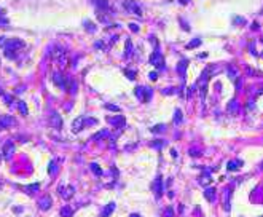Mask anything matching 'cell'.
Here are the masks:
<instances>
[{
	"mask_svg": "<svg viewBox=\"0 0 263 217\" xmlns=\"http://www.w3.org/2000/svg\"><path fill=\"white\" fill-rule=\"evenodd\" d=\"M6 40H8V38H6V37H0V46H2V48H3V46H5Z\"/></svg>",
	"mask_w": 263,
	"mask_h": 217,
	"instance_id": "7dc6e473",
	"label": "cell"
},
{
	"mask_svg": "<svg viewBox=\"0 0 263 217\" xmlns=\"http://www.w3.org/2000/svg\"><path fill=\"white\" fill-rule=\"evenodd\" d=\"M50 123H51V128H54V129H61V128H62V117L56 112V110H53V112H51V115H50Z\"/></svg>",
	"mask_w": 263,
	"mask_h": 217,
	"instance_id": "5b68a950",
	"label": "cell"
},
{
	"mask_svg": "<svg viewBox=\"0 0 263 217\" xmlns=\"http://www.w3.org/2000/svg\"><path fill=\"white\" fill-rule=\"evenodd\" d=\"M148 77H150V80H152V81H156V78H158V74H156V72H150V74H148Z\"/></svg>",
	"mask_w": 263,
	"mask_h": 217,
	"instance_id": "7bdbcfd3",
	"label": "cell"
},
{
	"mask_svg": "<svg viewBox=\"0 0 263 217\" xmlns=\"http://www.w3.org/2000/svg\"><path fill=\"white\" fill-rule=\"evenodd\" d=\"M190 155H191V156H198V155H199V152L196 150V149H191V150H190Z\"/></svg>",
	"mask_w": 263,
	"mask_h": 217,
	"instance_id": "c3c4849f",
	"label": "cell"
},
{
	"mask_svg": "<svg viewBox=\"0 0 263 217\" xmlns=\"http://www.w3.org/2000/svg\"><path fill=\"white\" fill-rule=\"evenodd\" d=\"M83 128H85V117H78L77 120H73V123H72V129H73V133L81 131Z\"/></svg>",
	"mask_w": 263,
	"mask_h": 217,
	"instance_id": "2e32d148",
	"label": "cell"
},
{
	"mask_svg": "<svg viewBox=\"0 0 263 217\" xmlns=\"http://www.w3.org/2000/svg\"><path fill=\"white\" fill-rule=\"evenodd\" d=\"M150 64L156 66L158 69H161V67H163V56H161L160 51H155V53L150 56Z\"/></svg>",
	"mask_w": 263,
	"mask_h": 217,
	"instance_id": "9c48e42d",
	"label": "cell"
},
{
	"mask_svg": "<svg viewBox=\"0 0 263 217\" xmlns=\"http://www.w3.org/2000/svg\"><path fill=\"white\" fill-rule=\"evenodd\" d=\"M13 153H14V144H13V141H6L5 144H3V158H5V160H10Z\"/></svg>",
	"mask_w": 263,
	"mask_h": 217,
	"instance_id": "8992f818",
	"label": "cell"
},
{
	"mask_svg": "<svg viewBox=\"0 0 263 217\" xmlns=\"http://www.w3.org/2000/svg\"><path fill=\"white\" fill-rule=\"evenodd\" d=\"M61 216H62V217H72V216H73V211H72L69 206H64V208L61 209Z\"/></svg>",
	"mask_w": 263,
	"mask_h": 217,
	"instance_id": "d4e9b609",
	"label": "cell"
},
{
	"mask_svg": "<svg viewBox=\"0 0 263 217\" xmlns=\"http://www.w3.org/2000/svg\"><path fill=\"white\" fill-rule=\"evenodd\" d=\"M262 169H263V163H262Z\"/></svg>",
	"mask_w": 263,
	"mask_h": 217,
	"instance_id": "9f6ffc18",
	"label": "cell"
},
{
	"mask_svg": "<svg viewBox=\"0 0 263 217\" xmlns=\"http://www.w3.org/2000/svg\"><path fill=\"white\" fill-rule=\"evenodd\" d=\"M26 43L21 40V38H8L5 43V46H3V50H5V56L6 58H14V51L24 48Z\"/></svg>",
	"mask_w": 263,
	"mask_h": 217,
	"instance_id": "6da1fadb",
	"label": "cell"
},
{
	"mask_svg": "<svg viewBox=\"0 0 263 217\" xmlns=\"http://www.w3.org/2000/svg\"><path fill=\"white\" fill-rule=\"evenodd\" d=\"M53 81H54V85L61 86L62 89H67V81H64V77L59 72H53Z\"/></svg>",
	"mask_w": 263,
	"mask_h": 217,
	"instance_id": "8fae6325",
	"label": "cell"
},
{
	"mask_svg": "<svg viewBox=\"0 0 263 217\" xmlns=\"http://www.w3.org/2000/svg\"><path fill=\"white\" fill-rule=\"evenodd\" d=\"M123 8L131 14H136V16H142V8L140 5L136 2V0H124L123 2Z\"/></svg>",
	"mask_w": 263,
	"mask_h": 217,
	"instance_id": "7a4b0ae2",
	"label": "cell"
},
{
	"mask_svg": "<svg viewBox=\"0 0 263 217\" xmlns=\"http://www.w3.org/2000/svg\"><path fill=\"white\" fill-rule=\"evenodd\" d=\"M171 155H172V158H175V156H177V150H174V149H172V150H171Z\"/></svg>",
	"mask_w": 263,
	"mask_h": 217,
	"instance_id": "f907efd6",
	"label": "cell"
},
{
	"mask_svg": "<svg viewBox=\"0 0 263 217\" xmlns=\"http://www.w3.org/2000/svg\"><path fill=\"white\" fill-rule=\"evenodd\" d=\"M231 195H233L231 188H226L225 193H223V209H225L226 212H228L230 208H231Z\"/></svg>",
	"mask_w": 263,
	"mask_h": 217,
	"instance_id": "30bf717a",
	"label": "cell"
},
{
	"mask_svg": "<svg viewBox=\"0 0 263 217\" xmlns=\"http://www.w3.org/2000/svg\"><path fill=\"white\" fill-rule=\"evenodd\" d=\"M0 94H3V93H2V89H0Z\"/></svg>",
	"mask_w": 263,
	"mask_h": 217,
	"instance_id": "11a10c76",
	"label": "cell"
},
{
	"mask_svg": "<svg viewBox=\"0 0 263 217\" xmlns=\"http://www.w3.org/2000/svg\"><path fill=\"white\" fill-rule=\"evenodd\" d=\"M115 208H116V204H115V203H109L107 206L102 209L101 217H110V214H112L113 211H115Z\"/></svg>",
	"mask_w": 263,
	"mask_h": 217,
	"instance_id": "e0dca14e",
	"label": "cell"
},
{
	"mask_svg": "<svg viewBox=\"0 0 263 217\" xmlns=\"http://www.w3.org/2000/svg\"><path fill=\"white\" fill-rule=\"evenodd\" d=\"M26 190L29 192V193H34V192L40 190V184H32V185H27V187H26Z\"/></svg>",
	"mask_w": 263,
	"mask_h": 217,
	"instance_id": "1f68e13d",
	"label": "cell"
},
{
	"mask_svg": "<svg viewBox=\"0 0 263 217\" xmlns=\"http://www.w3.org/2000/svg\"><path fill=\"white\" fill-rule=\"evenodd\" d=\"M241 166H242V161L241 160H230L226 168H228V171H238Z\"/></svg>",
	"mask_w": 263,
	"mask_h": 217,
	"instance_id": "ffe728a7",
	"label": "cell"
},
{
	"mask_svg": "<svg viewBox=\"0 0 263 217\" xmlns=\"http://www.w3.org/2000/svg\"><path fill=\"white\" fill-rule=\"evenodd\" d=\"M164 145V142L163 141H156V142H152V147H155V149H161Z\"/></svg>",
	"mask_w": 263,
	"mask_h": 217,
	"instance_id": "74e56055",
	"label": "cell"
},
{
	"mask_svg": "<svg viewBox=\"0 0 263 217\" xmlns=\"http://www.w3.org/2000/svg\"><path fill=\"white\" fill-rule=\"evenodd\" d=\"M201 45V38H193L190 43H187V50H191V48H196V46Z\"/></svg>",
	"mask_w": 263,
	"mask_h": 217,
	"instance_id": "cb8c5ba5",
	"label": "cell"
},
{
	"mask_svg": "<svg viewBox=\"0 0 263 217\" xmlns=\"http://www.w3.org/2000/svg\"><path fill=\"white\" fill-rule=\"evenodd\" d=\"M262 42H263V38H262Z\"/></svg>",
	"mask_w": 263,
	"mask_h": 217,
	"instance_id": "6f0895ef",
	"label": "cell"
},
{
	"mask_svg": "<svg viewBox=\"0 0 263 217\" xmlns=\"http://www.w3.org/2000/svg\"><path fill=\"white\" fill-rule=\"evenodd\" d=\"M48 171H50V174H53V176H54V174H56V172H57V168H56V161H54V160H53V161H51V163H50V168H48Z\"/></svg>",
	"mask_w": 263,
	"mask_h": 217,
	"instance_id": "d6a6232c",
	"label": "cell"
},
{
	"mask_svg": "<svg viewBox=\"0 0 263 217\" xmlns=\"http://www.w3.org/2000/svg\"><path fill=\"white\" fill-rule=\"evenodd\" d=\"M163 93H164V94H172V93H174V89H172V88H166Z\"/></svg>",
	"mask_w": 263,
	"mask_h": 217,
	"instance_id": "681fc988",
	"label": "cell"
},
{
	"mask_svg": "<svg viewBox=\"0 0 263 217\" xmlns=\"http://www.w3.org/2000/svg\"><path fill=\"white\" fill-rule=\"evenodd\" d=\"M226 72H228V77H230V80H233V81H236L238 78H239V72H238V69L234 66H228L226 67Z\"/></svg>",
	"mask_w": 263,
	"mask_h": 217,
	"instance_id": "ac0fdd59",
	"label": "cell"
},
{
	"mask_svg": "<svg viewBox=\"0 0 263 217\" xmlns=\"http://www.w3.org/2000/svg\"><path fill=\"white\" fill-rule=\"evenodd\" d=\"M94 46H96V48H102V50H104V48H105V45H104V42H96V43H94Z\"/></svg>",
	"mask_w": 263,
	"mask_h": 217,
	"instance_id": "bcb514c9",
	"label": "cell"
},
{
	"mask_svg": "<svg viewBox=\"0 0 263 217\" xmlns=\"http://www.w3.org/2000/svg\"><path fill=\"white\" fill-rule=\"evenodd\" d=\"M97 120L96 118H85V125H96Z\"/></svg>",
	"mask_w": 263,
	"mask_h": 217,
	"instance_id": "ab89813d",
	"label": "cell"
},
{
	"mask_svg": "<svg viewBox=\"0 0 263 217\" xmlns=\"http://www.w3.org/2000/svg\"><path fill=\"white\" fill-rule=\"evenodd\" d=\"M136 96H137V99L147 102L152 97V89L150 88H144V86H137L136 88Z\"/></svg>",
	"mask_w": 263,
	"mask_h": 217,
	"instance_id": "3957f363",
	"label": "cell"
},
{
	"mask_svg": "<svg viewBox=\"0 0 263 217\" xmlns=\"http://www.w3.org/2000/svg\"><path fill=\"white\" fill-rule=\"evenodd\" d=\"M179 2H180V3H182V5H187V3H188V2H190V0H179Z\"/></svg>",
	"mask_w": 263,
	"mask_h": 217,
	"instance_id": "816d5d0a",
	"label": "cell"
},
{
	"mask_svg": "<svg viewBox=\"0 0 263 217\" xmlns=\"http://www.w3.org/2000/svg\"><path fill=\"white\" fill-rule=\"evenodd\" d=\"M247 109H249V110H254V109H255L254 101H247Z\"/></svg>",
	"mask_w": 263,
	"mask_h": 217,
	"instance_id": "f6af8a7d",
	"label": "cell"
},
{
	"mask_svg": "<svg viewBox=\"0 0 263 217\" xmlns=\"http://www.w3.org/2000/svg\"><path fill=\"white\" fill-rule=\"evenodd\" d=\"M105 109L113 110V112H120V107H118V105H113V104H107V105H105Z\"/></svg>",
	"mask_w": 263,
	"mask_h": 217,
	"instance_id": "8d00e7d4",
	"label": "cell"
},
{
	"mask_svg": "<svg viewBox=\"0 0 263 217\" xmlns=\"http://www.w3.org/2000/svg\"><path fill=\"white\" fill-rule=\"evenodd\" d=\"M124 54H126L128 58L132 54V43H131V40H128V42H126V53H124Z\"/></svg>",
	"mask_w": 263,
	"mask_h": 217,
	"instance_id": "836d02e7",
	"label": "cell"
},
{
	"mask_svg": "<svg viewBox=\"0 0 263 217\" xmlns=\"http://www.w3.org/2000/svg\"><path fill=\"white\" fill-rule=\"evenodd\" d=\"M234 22H239V24H244V22H246V19H244V18H241V16H236V18H234Z\"/></svg>",
	"mask_w": 263,
	"mask_h": 217,
	"instance_id": "ee69618b",
	"label": "cell"
},
{
	"mask_svg": "<svg viewBox=\"0 0 263 217\" xmlns=\"http://www.w3.org/2000/svg\"><path fill=\"white\" fill-rule=\"evenodd\" d=\"M73 192H75V188L72 187V185H67V187H59V193H61V196L64 200H70L73 196Z\"/></svg>",
	"mask_w": 263,
	"mask_h": 217,
	"instance_id": "52a82bcc",
	"label": "cell"
},
{
	"mask_svg": "<svg viewBox=\"0 0 263 217\" xmlns=\"http://www.w3.org/2000/svg\"><path fill=\"white\" fill-rule=\"evenodd\" d=\"M3 96V101L6 102V104H11V101H13V96H10V94H2Z\"/></svg>",
	"mask_w": 263,
	"mask_h": 217,
	"instance_id": "f35d334b",
	"label": "cell"
},
{
	"mask_svg": "<svg viewBox=\"0 0 263 217\" xmlns=\"http://www.w3.org/2000/svg\"><path fill=\"white\" fill-rule=\"evenodd\" d=\"M260 94H263V88L260 89V91H257V96H260Z\"/></svg>",
	"mask_w": 263,
	"mask_h": 217,
	"instance_id": "f5cc1de1",
	"label": "cell"
},
{
	"mask_svg": "<svg viewBox=\"0 0 263 217\" xmlns=\"http://www.w3.org/2000/svg\"><path fill=\"white\" fill-rule=\"evenodd\" d=\"M107 136H109V131H107V129H104V131L96 133V134L91 137V139H93V141H97V139H102V137H107Z\"/></svg>",
	"mask_w": 263,
	"mask_h": 217,
	"instance_id": "4316f807",
	"label": "cell"
},
{
	"mask_svg": "<svg viewBox=\"0 0 263 217\" xmlns=\"http://www.w3.org/2000/svg\"><path fill=\"white\" fill-rule=\"evenodd\" d=\"M83 24H85V29H86V30H89V32H96V26H94V22H91V21H83Z\"/></svg>",
	"mask_w": 263,
	"mask_h": 217,
	"instance_id": "f546056e",
	"label": "cell"
},
{
	"mask_svg": "<svg viewBox=\"0 0 263 217\" xmlns=\"http://www.w3.org/2000/svg\"><path fill=\"white\" fill-rule=\"evenodd\" d=\"M238 109H239L238 102L234 101V99H231V101L228 102V107H226V110H228V113H230V115H234V113L238 112Z\"/></svg>",
	"mask_w": 263,
	"mask_h": 217,
	"instance_id": "44dd1931",
	"label": "cell"
},
{
	"mask_svg": "<svg viewBox=\"0 0 263 217\" xmlns=\"http://www.w3.org/2000/svg\"><path fill=\"white\" fill-rule=\"evenodd\" d=\"M67 89H69V93H70V94H75V93H77V89H78L77 81H75V80H72V78H67Z\"/></svg>",
	"mask_w": 263,
	"mask_h": 217,
	"instance_id": "7402d4cb",
	"label": "cell"
},
{
	"mask_svg": "<svg viewBox=\"0 0 263 217\" xmlns=\"http://www.w3.org/2000/svg\"><path fill=\"white\" fill-rule=\"evenodd\" d=\"M5 26H8V19L6 18H0V27H5Z\"/></svg>",
	"mask_w": 263,
	"mask_h": 217,
	"instance_id": "60d3db41",
	"label": "cell"
},
{
	"mask_svg": "<svg viewBox=\"0 0 263 217\" xmlns=\"http://www.w3.org/2000/svg\"><path fill=\"white\" fill-rule=\"evenodd\" d=\"M51 203H53V200H51V196H43V198L38 201V208L42 209V211H48V209L51 208Z\"/></svg>",
	"mask_w": 263,
	"mask_h": 217,
	"instance_id": "5bb4252c",
	"label": "cell"
},
{
	"mask_svg": "<svg viewBox=\"0 0 263 217\" xmlns=\"http://www.w3.org/2000/svg\"><path fill=\"white\" fill-rule=\"evenodd\" d=\"M209 182H211V176H209V172L206 171V172H204V174H203L201 177H199V184H203V185H207Z\"/></svg>",
	"mask_w": 263,
	"mask_h": 217,
	"instance_id": "484cf974",
	"label": "cell"
},
{
	"mask_svg": "<svg viewBox=\"0 0 263 217\" xmlns=\"http://www.w3.org/2000/svg\"><path fill=\"white\" fill-rule=\"evenodd\" d=\"M129 29H131L132 32H139V26L134 24V22H131V24H129Z\"/></svg>",
	"mask_w": 263,
	"mask_h": 217,
	"instance_id": "b9f144b4",
	"label": "cell"
},
{
	"mask_svg": "<svg viewBox=\"0 0 263 217\" xmlns=\"http://www.w3.org/2000/svg\"><path fill=\"white\" fill-rule=\"evenodd\" d=\"M187 67H188V59H180L179 64H177V72H179V75H180V78H182V80L185 78Z\"/></svg>",
	"mask_w": 263,
	"mask_h": 217,
	"instance_id": "7c38bea8",
	"label": "cell"
},
{
	"mask_svg": "<svg viewBox=\"0 0 263 217\" xmlns=\"http://www.w3.org/2000/svg\"><path fill=\"white\" fill-rule=\"evenodd\" d=\"M93 2H94V5H96L97 11H99V14L109 11V2L107 0H93Z\"/></svg>",
	"mask_w": 263,
	"mask_h": 217,
	"instance_id": "9a60e30c",
	"label": "cell"
},
{
	"mask_svg": "<svg viewBox=\"0 0 263 217\" xmlns=\"http://www.w3.org/2000/svg\"><path fill=\"white\" fill-rule=\"evenodd\" d=\"M164 217H174V209H172V208H166V211H164Z\"/></svg>",
	"mask_w": 263,
	"mask_h": 217,
	"instance_id": "d590c367",
	"label": "cell"
},
{
	"mask_svg": "<svg viewBox=\"0 0 263 217\" xmlns=\"http://www.w3.org/2000/svg\"><path fill=\"white\" fill-rule=\"evenodd\" d=\"M18 110H19V113H21L22 117H26L27 115V105H26V102L24 101H18Z\"/></svg>",
	"mask_w": 263,
	"mask_h": 217,
	"instance_id": "603a6c76",
	"label": "cell"
},
{
	"mask_svg": "<svg viewBox=\"0 0 263 217\" xmlns=\"http://www.w3.org/2000/svg\"><path fill=\"white\" fill-rule=\"evenodd\" d=\"M215 196H217V193H215V188H206L204 190V198H206L209 203H212V201L215 200Z\"/></svg>",
	"mask_w": 263,
	"mask_h": 217,
	"instance_id": "d6986e66",
	"label": "cell"
},
{
	"mask_svg": "<svg viewBox=\"0 0 263 217\" xmlns=\"http://www.w3.org/2000/svg\"><path fill=\"white\" fill-rule=\"evenodd\" d=\"M89 168H91V171L96 176H102V169L99 168V164H97V163H91V164H89Z\"/></svg>",
	"mask_w": 263,
	"mask_h": 217,
	"instance_id": "83f0119b",
	"label": "cell"
},
{
	"mask_svg": "<svg viewBox=\"0 0 263 217\" xmlns=\"http://www.w3.org/2000/svg\"><path fill=\"white\" fill-rule=\"evenodd\" d=\"M180 121H182V110H180V109H175V112H174V123L179 125Z\"/></svg>",
	"mask_w": 263,
	"mask_h": 217,
	"instance_id": "f1b7e54d",
	"label": "cell"
},
{
	"mask_svg": "<svg viewBox=\"0 0 263 217\" xmlns=\"http://www.w3.org/2000/svg\"><path fill=\"white\" fill-rule=\"evenodd\" d=\"M124 74H126V77L129 80H134L136 78V70H124Z\"/></svg>",
	"mask_w": 263,
	"mask_h": 217,
	"instance_id": "e575fe53",
	"label": "cell"
},
{
	"mask_svg": "<svg viewBox=\"0 0 263 217\" xmlns=\"http://www.w3.org/2000/svg\"><path fill=\"white\" fill-rule=\"evenodd\" d=\"M109 120V123H112V125H115V128H124V117L123 115H116V117H113V118H107Z\"/></svg>",
	"mask_w": 263,
	"mask_h": 217,
	"instance_id": "4fadbf2b",
	"label": "cell"
},
{
	"mask_svg": "<svg viewBox=\"0 0 263 217\" xmlns=\"http://www.w3.org/2000/svg\"><path fill=\"white\" fill-rule=\"evenodd\" d=\"M153 190H155L156 198H160V196L163 195V177L161 176H158L155 179V182H153Z\"/></svg>",
	"mask_w": 263,
	"mask_h": 217,
	"instance_id": "ba28073f",
	"label": "cell"
},
{
	"mask_svg": "<svg viewBox=\"0 0 263 217\" xmlns=\"http://www.w3.org/2000/svg\"><path fill=\"white\" fill-rule=\"evenodd\" d=\"M14 125H16L14 117H11V115H2V117H0V131H2V129L13 128Z\"/></svg>",
	"mask_w": 263,
	"mask_h": 217,
	"instance_id": "277c9868",
	"label": "cell"
},
{
	"mask_svg": "<svg viewBox=\"0 0 263 217\" xmlns=\"http://www.w3.org/2000/svg\"><path fill=\"white\" fill-rule=\"evenodd\" d=\"M129 217H140V216H139V214H131Z\"/></svg>",
	"mask_w": 263,
	"mask_h": 217,
	"instance_id": "db71d44e",
	"label": "cell"
},
{
	"mask_svg": "<svg viewBox=\"0 0 263 217\" xmlns=\"http://www.w3.org/2000/svg\"><path fill=\"white\" fill-rule=\"evenodd\" d=\"M164 131H166V126H164V125H156V126H153V128H152V133H155V134L164 133Z\"/></svg>",
	"mask_w": 263,
	"mask_h": 217,
	"instance_id": "4dcf8cb0",
	"label": "cell"
}]
</instances>
